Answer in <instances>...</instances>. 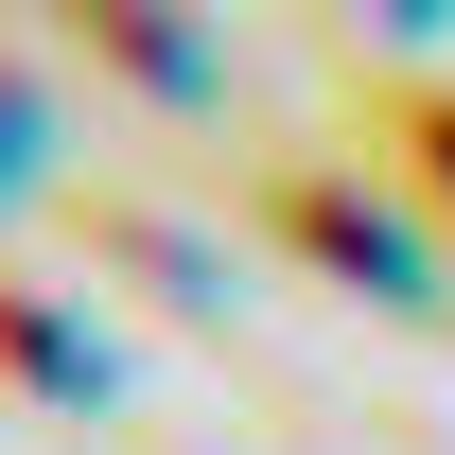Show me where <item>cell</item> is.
Listing matches in <instances>:
<instances>
[{"label":"cell","instance_id":"obj_5","mask_svg":"<svg viewBox=\"0 0 455 455\" xmlns=\"http://www.w3.org/2000/svg\"><path fill=\"white\" fill-rule=\"evenodd\" d=\"M36 140H53V123H36V70L0 53V193H36Z\"/></svg>","mask_w":455,"mask_h":455},{"label":"cell","instance_id":"obj_4","mask_svg":"<svg viewBox=\"0 0 455 455\" xmlns=\"http://www.w3.org/2000/svg\"><path fill=\"white\" fill-rule=\"evenodd\" d=\"M368 140L420 175V211H438V245H455V88H368Z\"/></svg>","mask_w":455,"mask_h":455},{"label":"cell","instance_id":"obj_2","mask_svg":"<svg viewBox=\"0 0 455 455\" xmlns=\"http://www.w3.org/2000/svg\"><path fill=\"white\" fill-rule=\"evenodd\" d=\"M70 18V53L88 70H123V88H140V106H211V18H193V0H53Z\"/></svg>","mask_w":455,"mask_h":455},{"label":"cell","instance_id":"obj_6","mask_svg":"<svg viewBox=\"0 0 455 455\" xmlns=\"http://www.w3.org/2000/svg\"><path fill=\"white\" fill-rule=\"evenodd\" d=\"M403 18H438V0H403Z\"/></svg>","mask_w":455,"mask_h":455},{"label":"cell","instance_id":"obj_1","mask_svg":"<svg viewBox=\"0 0 455 455\" xmlns=\"http://www.w3.org/2000/svg\"><path fill=\"white\" fill-rule=\"evenodd\" d=\"M245 211L281 228V245H315L333 281H386V298H420V281L455 263V245H438V211H403V193H368L350 158H263V175H245Z\"/></svg>","mask_w":455,"mask_h":455},{"label":"cell","instance_id":"obj_3","mask_svg":"<svg viewBox=\"0 0 455 455\" xmlns=\"http://www.w3.org/2000/svg\"><path fill=\"white\" fill-rule=\"evenodd\" d=\"M88 368H106V350H88V333L53 315V298H36L18 263H0V386H18V403H70Z\"/></svg>","mask_w":455,"mask_h":455}]
</instances>
